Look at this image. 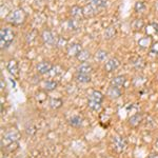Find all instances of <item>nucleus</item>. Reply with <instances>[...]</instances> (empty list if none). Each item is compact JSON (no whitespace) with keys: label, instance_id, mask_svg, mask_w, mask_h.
<instances>
[{"label":"nucleus","instance_id":"f704fd0d","mask_svg":"<svg viewBox=\"0 0 158 158\" xmlns=\"http://www.w3.org/2000/svg\"><path fill=\"white\" fill-rule=\"evenodd\" d=\"M148 158H158V154L157 153H152V154L149 155V157Z\"/></svg>","mask_w":158,"mask_h":158},{"label":"nucleus","instance_id":"6ab92c4d","mask_svg":"<svg viewBox=\"0 0 158 158\" xmlns=\"http://www.w3.org/2000/svg\"><path fill=\"white\" fill-rule=\"evenodd\" d=\"M49 104H50V106H51L52 109L57 110V109H60L61 106H62L63 101H62V99H60V98L51 97V98H50V100H49Z\"/></svg>","mask_w":158,"mask_h":158},{"label":"nucleus","instance_id":"a211bd4d","mask_svg":"<svg viewBox=\"0 0 158 158\" xmlns=\"http://www.w3.org/2000/svg\"><path fill=\"white\" fill-rule=\"evenodd\" d=\"M116 35V27H114V25H110V27H108L106 29V31H104V34L103 36L106 39H112V38H114Z\"/></svg>","mask_w":158,"mask_h":158},{"label":"nucleus","instance_id":"aec40b11","mask_svg":"<svg viewBox=\"0 0 158 158\" xmlns=\"http://www.w3.org/2000/svg\"><path fill=\"white\" fill-rule=\"evenodd\" d=\"M93 71V68L90 63L83 62L82 64H80L77 68V73H82V74H90Z\"/></svg>","mask_w":158,"mask_h":158},{"label":"nucleus","instance_id":"4c0bfd02","mask_svg":"<svg viewBox=\"0 0 158 158\" xmlns=\"http://www.w3.org/2000/svg\"><path fill=\"white\" fill-rule=\"evenodd\" d=\"M155 9H156V11L158 12V1L155 2Z\"/></svg>","mask_w":158,"mask_h":158},{"label":"nucleus","instance_id":"f03ea898","mask_svg":"<svg viewBox=\"0 0 158 158\" xmlns=\"http://www.w3.org/2000/svg\"><path fill=\"white\" fill-rule=\"evenodd\" d=\"M14 38V31L10 29V27H2L1 31H0V45H1V50H6L7 48H10Z\"/></svg>","mask_w":158,"mask_h":158},{"label":"nucleus","instance_id":"4be33fe9","mask_svg":"<svg viewBox=\"0 0 158 158\" xmlns=\"http://www.w3.org/2000/svg\"><path fill=\"white\" fill-rule=\"evenodd\" d=\"M91 57V53L89 50H82L80 53L77 55V59L80 61V62H85V61H88L89 59H90Z\"/></svg>","mask_w":158,"mask_h":158},{"label":"nucleus","instance_id":"9b49d317","mask_svg":"<svg viewBox=\"0 0 158 158\" xmlns=\"http://www.w3.org/2000/svg\"><path fill=\"white\" fill-rule=\"evenodd\" d=\"M70 14L72 15V17L75 19H80V18H83V17H85V14H83V7H80L78 6H74L71 7Z\"/></svg>","mask_w":158,"mask_h":158},{"label":"nucleus","instance_id":"f8f14e48","mask_svg":"<svg viewBox=\"0 0 158 158\" xmlns=\"http://www.w3.org/2000/svg\"><path fill=\"white\" fill-rule=\"evenodd\" d=\"M126 81H127L126 76L118 75V76H115V77L112 78V80H111V85L117 86V88H122V86L126 85Z\"/></svg>","mask_w":158,"mask_h":158},{"label":"nucleus","instance_id":"a878e982","mask_svg":"<svg viewBox=\"0 0 158 158\" xmlns=\"http://www.w3.org/2000/svg\"><path fill=\"white\" fill-rule=\"evenodd\" d=\"M57 82L54 80H48L44 82V90L48 92H52L54 91L56 88H57Z\"/></svg>","mask_w":158,"mask_h":158},{"label":"nucleus","instance_id":"2eb2a0df","mask_svg":"<svg viewBox=\"0 0 158 158\" xmlns=\"http://www.w3.org/2000/svg\"><path fill=\"white\" fill-rule=\"evenodd\" d=\"M89 4H91L92 6H94L96 10H100L106 6L108 1L106 0H88Z\"/></svg>","mask_w":158,"mask_h":158},{"label":"nucleus","instance_id":"b1692460","mask_svg":"<svg viewBox=\"0 0 158 158\" xmlns=\"http://www.w3.org/2000/svg\"><path fill=\"white\" fill-rule=\"evenodd\" d=\"M69 124L74 128H78L82 124V118L80 116H73L72 118L69 119Z\"/></svg>","mask_w":158,"mask_h":158},{"label":"nucleus","instance_id":"72a5a7b5","mask_svg":"<svg viewBox=\"0 0 158 158\" xmlns=\"http://www.w3.org/2000/svg\"><path fill=\"white\" fill-rule=\"evenodd\" d=\"M153 27V29H154V31L156 33H158V22H153V23L151 24Z\"/></svg>","mask_w":158,"mask_h":158},{"label":"nucleus","instance_id":"dca6fc26","mask_svg":"<svg viewBox=\"0 0 158 158\" xmlns=\"http://www.w3.org/2000/svg\"><path fill=\"white\" fill-rule=\"evenodd\" d=\"M103 99H104V96L100 91H93L90 95V100L96 101V102H99V103H102Z\"/></svg>","mask_w":158,"mask_h":158},{"label":"nucleus","instance_id":"bb28decb","mask_svg":"<svg viewBox=\"0 0 158 158\" xmlns=\"http://www.w3.org/2000/svg\"><path fill=\"white\" fill-rule=\"evenodd\" d=\"M68 27L71 31H76L79 29V22L78 20H76L75 18L68 20Z\"/></svg>","mask_w":158,"mask_h":158},{"label":"nucleus","instance_id":"1a4fd4ad","mask_svg":"<svg viewBox=\"0 0 158 158\" xmlns=\"http://www.w3.org/2000/svg\"><path fill=\"white\" fill-rule=\"evenodd\" d=\"M83 49H82V47H81V44H79V43H72V44H70L68 47L67 52H68L69 57H77V55Z\"/></svg>","mask_w":158,"mask_h":158},{"label":"nucleus","instance_id":"c85d7f7f","mask_svg":"<svg viewBox=\"0 0 158 158\" xmlns=\"http://www.w3.org/2000/svg\"><path fill=\"white\" fill-rule=\"evenodd\" d=\"M143 27H144V22L142 19H135L133 21V23H132V27H133V30L135 31L141 30Z\"/></svg>","mask_w":158,"mask_h":158},{"label":"nucleus","instance_id":"393cba45","mask_svg":"<svg viewBox=\"0 0 158 158\" xmlns=\"http://www.w3.org/2000/svg\"><path fill=\"white\" fill-rule=\"evenodd\" d=\"M95 58L98 61H100V62H103V61H106V58H108V52L104 50H98L95 54Z\"/></svg>","mask_w":158,"mask_h":158},{"label":"nucleus","instance_id":"7ed1b4c3","mask_svg":"<svg viewBox=\"0 0 158 158\" xmlns=\"http://www.w3.org/2000/svg\"><path fill=\"white\" fill-rule=\"evenodd\" d=\"M128 147L127 140L122 136H115L113 137V149L115 150L117 153H122Z\"/></svg>","mask_w":158,"mask_h":158},{"label":"nucleus","instance_id":"9d476101","mask_svg":"<svg viewBox=\"0 0 158 158\" xmlns=\"http://www.w3.org/2000/svg\"><path fill=\"white\" fill-rule=\"evenodd\" d=\"M106 96L111 99H118L121 96V90L120 88H117V86L111 85L108 89V92H106Z\"/></svg>","mask_w":158,"mask_h":158},{"label":"nucleus","instance_id":"e433bc0d","mask_svg":"<svg viewBox=\"0 0 158 158\" xmlns=\"http://www.w3.org/2000/svg\"><path fill=\"white\" fill-rule=\"evenodd\" d=\"M155 149L158 151V139L156 140V142H155Z\"/></svg>","mask_w":158,"mask_h":158},{"label":"nucleus","instance_id":"c9c22d12","mask_svg":"<svg viewBox=\"0 0 158 158\" xmlns=\"http://www.w3.org/2000/svg\"><path fill=\"white\" fill-rule=\"evenodd\" d=\"M4 88H6V83L3 82V79H1V90H3Z\"/></svg>","mask_w":158,"mask_h":158},{"label":"nucleus","instance_id":"6e6552de","mask_svg":"<svg viewBox=\"0 0 158 158\" xmlns=\"http://www.w3.org/2000/svg\"><path fill=\"white\" fill-rule=\"evenodd\" d=\"M6 69H7V71H9V73L14 76V77H18L19 76V65H18V62L15 59H11L7 62Z\"/></svg>","mask_w":158,"mask_h":158},{"label":"nucleus","instance_id":"cd10ccee","mask_svg":"<svg viewBox=\"0 0 158 158\" xmlns=\"http://www.w3.org/2000/svg\"><path fill=\"white\" fill-rule=\"evenodd\" d=\"M88 106H89V109L92 110V111H94V112H98L99 110L101 109V103L96 102V101H93V100H89V102H88Z\"/></svg>","mask_w":158,"mask_h":158},{"label":"nucleus","instance_id":"412c9836","mask_svg":"<svg viewBox=\"0 0 158 158\" xmlns=\"http://www.w3.org/2000/svg\"><path fill=\"white\" fill-rule=\"evenodd\" d=\"M76 80L80 83H88L91 81V76L90 74H82V73H77L76 74Z\"/></svg>","mask_w":158,"mask_h":158},{"label":"nucleus","instance_id":"0eeeda50","mask_svg":"<svg viewBox=\"0 0 158 158\" xmlns=\"http://www.w3.org/2000/svg\"><path fill=\"white\" fill-rule=\"evenodd\" d=\"M37 72L40 74V75H44V74H48L52 71L53 65L52 63L49 62V61H41L37 64Z\"/></svg>","mask_w":158,"mask_h":158},{"label":"nucleus","instance_id":"2f4dec72","mask_svg":"<svg viewBox=\"0 0 158 158\" xmlns=\"http://www.w3.org/2000/svg\"><path fill=\"white\" fill-rule=\"evenodd\" d=\"M25 40H27V43H32L33 41H34L35 40V31L27 33V34L25 35Z\"/></svg>","mask_w":158,"mask_h":158},{"label":"nucleus","instance_id":"473e14b6","mask_svg":"<svg viewBox=\"0 0 158 158\" xmlns=\"http://www.w3.org/2000/svg\"><path fill=\"white\" fill-rule=\"evenodd\" d=\"M151 53H152V54H155L156 56H158V42L154 43V44L151 47Z\"/></svg>","mask_w":158,"mask_h":158},{"label":"nucleus","instance_id":"4468645a","mask_svg":"<svg viewBox=\"0 0 158 158\" xmlns=\"http://www.w3.org/2000/svg\"><path fill=\"white\" fill-rule=\"evenodd\" d=\"M141 121H142V115H141V114H139V113H136V114H134L133 116L130 117L129 124L131 127H133V128H136V127L139 126Z\"/></svg>","mask_w":158,"mask_h":158},{"label":"nucleus","instance_id":"423d86ee","mask_svg":"<svg viewBox=\"0 0 158 158\" xmlns=\"http://www.w3.org/2000/svg\"><path fill=\"white\" fill-rule=\"evenodd\" d=\"M119 65H120V61L119 59H117V58H111V59H109L108 61L106 62V64H104V70H106V72L108 73H111V72H114L115 70L119 68Z\"/></svg>","mask_w":158,"mask_h":158},{"label":"nucleus","instance_id":"39448f33","mask_svg":"<svg viewBox=\"0 0 158 158\" xmlns=\"http://www.w3.org/2000/svg\"><path fill=\"white\" fill-rule=\"evenodd\" d=\"M20 138V133L17 130L13 129V130H9L3 136V139L6 140L7 143H11V142H15L18 141Z\"/></svg>","mask_w":158,"mask_h":158},{"label":"nucleus","instance_id":"5701e85b","mask_svg":"<svg viewBox=\"0 0 158 158\" xmlns=\"http://www.w3.org/2000/svg\"><path fill=\"white\" fill-rule=\"evenodd\" d=\"M132 64H133V67L136 70H141L146 65V61H144V59H142L141 57H137L134 60H132Z\"/></svg>","mask_w":158,"mask_h":158},{"label":"nucleus","instance_id":"7c9ffc66","mask_svg":"<svg viewBox=\"0 0 158 158\" xmlns=\"http://www.w3.org/2000/svg\"><path fill=\"white\" fill-rule=\"evenodd\" d=\"M68 44V40L64 39L63 37H58L57 38V42H56V47L59 48V49H61V48L65 47V45Z\"/></svg>","mask_w":158,"mask_h":158},{"label":"nucleus","instance_id":"ddd939ff","mask_svg":"<svg viewBox=\"0 0 158 158\" xmlns=\"http://www.w3.org/2000/svg\"><path fill=\"white\" fill-rule=\"evenodd\" d=\"M138 47L143 50L150 49L152 47V38L150 36H144L138 40Z\"/></svg>","mask_w":158,"mask_h":158},{"label":"nucleus","instance_id":"f3484780","mask_svg":"<svg viewBox=\"0 0 158 158\" xmlns=\"http://www.w3.org/2000/svg\"><path fill=\"white\" fill-rule=\"evenodd\" d=\"M98 10H96L94 6H92L91 4H86V6L83 7V14H85V17H93L97 14Z\"/></svg>","mask_w":158,"mask_h":158},{"label":"nucleus","instance_id":"20e7f679","mask_svg":"<svg viewBox=\"0 0 158 158\" xmlns=\"http://www.w3.org/2000/svg\"><path fill=\"white\" fill-rule=\"evenodd\" d=\"M41 38L43 40V42L45 44H49V45H56V42H57V38L54 34H53L52 31L50 30H45L42 32L41 34Z\"/></svg>","mask_w":158,"mask_h":158},{"label":"nucleus","instance_id":"c756f323","mask_svg":"<svg viewBox=\"0 0 158 158\" xmlns=\"http://www.w3.org/2000/svg\"><path fill=\"white\" fill-rule=\"evenodd\" d=\"M134 9H135V11H136L137 13H142V12L146 11L147 6H146V3H144V2H142V1H137L136 3H135Z\"/></svg>","mask_w":158,"mask_h":158},{"label":"nucleus","instance_id":"f257e3e1","mask_svg":"<svg viewBox=\"0 0 158 158\" xmlns=\"http://www.w3.org/2000/svg\"><path fill=\"white\" fill-rule=\"evenodd\" d=\"M27 19V14L22 9H15L9 13L6 20L13 25H21Z\"/></svg>","mask_w":158,"mask_h":158}]
</instances>
